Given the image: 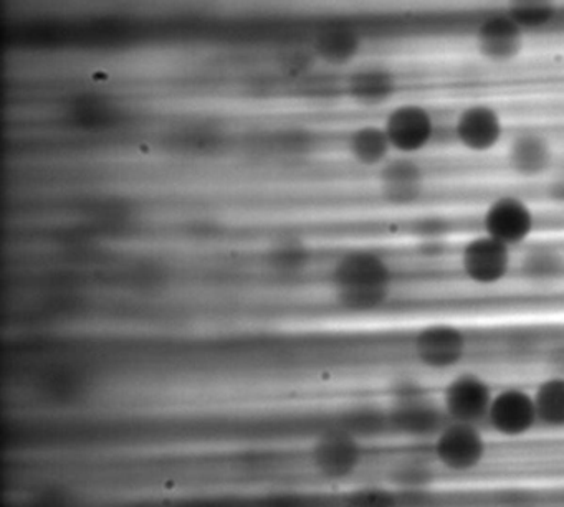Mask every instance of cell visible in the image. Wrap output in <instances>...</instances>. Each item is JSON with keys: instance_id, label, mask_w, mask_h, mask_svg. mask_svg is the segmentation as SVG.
I'll return each mask as SVG.
<instances>
[{"instance_id": "cell-1", "label": "cell", "mask_w": 564, "mask_h": 507, "mask_svg": "<svg viewBox=\"0 0 564 507\" xmlns=\"http://www.w3.org/2000/svg\"><path fill=\"white\" fill-rule=\"evenodd\" d=\"M487 454V438L480 425L448 420L432 440L434 463L448 473H471L485 463Z\"/></svg>"}, {"instance_id": "cell-2", "label": "cell", "mask_w": 564, "mask_h": 507, "mask_svg": "<svg viewBox=\"0 0 564 507\" xmlns=\"http://www.w3.org/2000/svg\"><path fill=\"white\" fill-rule=\"evenodd\" d=\"M388 411L389 431L409 440H434L448 418L441 401L419 390L401 392Z\"/></svg>"}, {"instance_id": "cell-3", "label": "cell", "mask_w": 564, "mask_h": 507, "mask_svg": "<svg viewBox=\"0 0 564 507\" xmlns=\"http://www.w3.org/2000/svg\"><path fill=\"white\" fill-rule=\"evenodd\" d=\"M494 388L481 375L460 372L442 390L441 404L451 421L485 425Z\"/></svg>"}, {"instance_id": "cell-4", "label": "cell", "mask_w": 564, "mask_h": 507, "mask_svg": "<svg viewBox=\"0 0 564 507\" xmlns=\"http://www.w3.org/2000/svg\"><path fill=\"white\" fill-rule=\"evenodd\" d=\"M485 425L501 438H521L540 427L533 394L508 387L495 392Z\"/></svg>"}, {"instance_id": "cell-5", "label": "cell", "mask_w": 564, "mask_h": 507, "mask_svg": "<svg viewBox=\"0 0 564 507\" xmlns=\"http://www.w3.org/2000/svg\"><path fill=\"white\" fill-rule=\"evenodd\" d=\"M468 351L467 334L457 326L432 324L415 332L412 354L432 371H451L462 364Z\"/></svg>"}, {"instance_id": "cell-6", "label": "cell", "mask_w": 564, "mask_h": 507, "mask_svg": "<svg viewBox=\"0 0 564 507\" xmlns=\"http://www.w3.org/2000/svg\"><path fill=\"white\" fill-rule=\"evenodd\" d=\"M534 213L527 200L517 196H501L491 200L481 217L485 235L510 246L523 245L534 230Z\"/></svg>"}, {"instance_id": "cell-7", "label": "cell", "mask_w": 564, "mask_h": 507, "mask_svg": "<svg viewBox=\"0 0 564 507\" xmlns=\"http://www.w3.org/2000/svg\"><path fill=\"white\" fill-rule=\"evenodd\" d=\"M460 268L474 285L484 288L500 285L511 269V249L481 233L462 249Z\"/></svg>"}, {"instance_id": "cell-8", "label": "cell", "mask_w": 564, "mask_h": 507, "mask_svg": "<svg viewBox=\"0 0 564 507\" xmlns=\"http://www.w3.org/2000/svg\"><path fill=\"white\" fill-rule=\"evenodd\" d=\"M382 128L392 151L401 156L414 157L434 140V118L421 104L408 103L395 107L389 111Z\"/></svg>"}, {"instance_id": "cell-9", "label": "cell", "mask_w": 564, "mask_h": 507, "mask_svg": "<svg viewBox=\"0 0 564 507\" xmlns=\"http://www.w3.org/2000/svg\"><path fill=\"white\" fill-rule=\"evenodd\" d=\"M362 441L341 428L323 434L312 448V464L323 477L346 480L361 467Z\"/></svg>"}, {"instance_id": "cell-10", "label": "cell", "mask_w": 564, "mask_h": 507, "mask_svg": "<svg viewBox=\"0 0 564 507\" xmlns=\"http://www.w3.org/2000/svg\"><path fill=\"white\" fill-rule=\"evenodd\" d=\"M332 278L336 289L391 288L394 272L384 256L358 250L346 253L336 262Z\"/></svg>"}, {"instance_id": "cell-11", "label": "cell", "mask_w": 564, "mask_h": 507, "mask_svg": "<svg viewBox=\"0 0 564 507\" xmlns=\"http://www.w3.org/2000/svg\"><path fill=\"white\" fill-rule=\"evenodd\" d=\"M503 120L488 104H470L458 113L454 124L455 140L475 154L490 153L503 136Z\"/></svg>"}, {"instance_id": "cell-12", "label": "cell", "mask_w": 564, "mask_h": 507, "mask_svg": "<svg viewBox=\"0 0 564 507\" xmlns=\"http://www.w3.org/2000/svg\"><path fill=\"white\" fill-rule=\"evenodd\" d=\"M475 45L485 60L507 64L520 57L524 47V32L507 12H501L480 22L475 32Z\"/></svg>"}, {"instance_id": "cell-13", "label": "cell", "mask_w": 564, "mask_h": 507, "mask_svg": "<svg viewBox=\"0 0 564 507\" xmlns=\"http://www.w3.org/2000/svg\"><path fill=\"white\" fill-rule=\"evenodd\" d=\"M379 169V186L386 202L404 207L421 200L425 189V174L414 157L389 159Z\"/></svg>"}, {"instance_id": "cell-14", "label": "cell", "mask_w": 564, "mask_h": 507, "mask_svg": "<svg viewBox=\"0 0 564 507\" xmlns=\"http://www.w3.org/2000/svg\"><path fill=\"white\" fill-rule=\"evenodd\" d=\"M553 159L550 141L536 131H521L511 140L507 151L511 173L523 179L544 176L550 170Z\"/></svg>"}, {"instance_id": "cell-15", "label": "cell", "mask_w": 564, "mask_h": 507, "mask_svg": "<svg viewBox=\"0 0 564 507\" xmlns=\"http://www.w3.org/2000/svg\"><path fill=\"white\" fill-rule=\"evenodd\" d=\"M312 48L323 64L343 67L351 64L361 52V35L349 25H328L316 32Z\"/></svg>"}, {"instance_id": "cell-16", "label": "cell", "mask_w": 564, "mask_h": 507, "mask_svg": "<svg viewBox=\"0 0 564 507\" xmlns=\"http://www.w3.org/2000/svg\"><path fill=\"white\" fill-rule=\"evenodd\" d=\"M518 272L528 285H556L564 279V255L553 246H533L521 256Z\"/></svg>"}, {"instance_id": "cell-17", "label": "cell", "mask_w": 564, "mask_h": 507, "mask_svg": "<svg viewBox=\"0 0 564 507\" xmlns=\"http://www.w3.org/2000/svg\"><path fill=\"white\" fill-rule=\"evenodd\" d=\"M346 90H348L349 97L359 103H384L398 90V80H395L394 74L386 68H362L348 78Z\"/></svg>"}, {"instance_id": "cell-18", "label": "cell", "mask_w": 564, "mask_h": 507, "mask_svg": "<svg viewBox=\"0 0 564 507\" xmlns=\"http://www.w3.org/2000/svg\"><path fill=\"white\" fill-rule=\"evenodd\" d=\"M348 151L359 166L381 167L388 163L392 147L384 128L362 126L349 136Z\"/></svg>"}, {"instance_id": "cell-19", "label": "cell", "mask_w": 564, "mask_h": 507, "mask_svg": "<svg viewBox=\"0 0 564 507\" xmlns=\"http://www.w3.org/2000/svg\"><path fill=\"white\" fill-rule=\"evenodd\" d=\"M540 427L564 430V375H553L533 392Z\"/></svg>"}, {"instance_id": "cell-20", "label": "cell", "mask_w": 564, "mask_h": 507, "mask_svg": "<svg viewBox=\"0 0 564 507\" xmlns=\"http://www.w3.org/2000/svg\"><path fill=\"white\" fill-rule=\"evenodd\" d=\"M435 464V463H434ZM434 464L424 458H404L389 471V483L399 491L417 493L435 481Z\"/></svg>"}, {"instance_id": "cell-21", "label": "cell", "mask_w": 564, "mask_h": 507, "mask_svg": "<svg viewBox=\"0 0 564 507\" xmlns=\"http://www.w3.org/2000/svg\"><path fill=\"white\" fill-rule=\"evenodd\" d=\"M338 428L361 441L381 437L389 431L388 411L386 408L376 407L355 408L343 417Z\"/></svg>"}, {"instance_id": "cell-22", "label": "cell", "mask_w": 564, "mask_h": 507, "mask_svg": "<svg viewBox=\"0 0 564 507\" xmlns=\"http://www.w3.org/2000/svg\"><path fill=\"white\" fill-rule=\"evenodd\" d=\"M507 14L513 19L514 24L521 31H540L556 19V8L550 2L524 0V2H511L508 5Z\"/></svg>"}, {"instance_id": "cell-23", "label": "cell", "mask_w": 564, "mask_h": 507, "mask_svg": "<svg viewBox=\"0 0 564 507\" xmlns=\"http://www.w3.org/2000/svg\"><path fill=\"white\" fill-rule=\"evenodd\" d=\"M336 302L346 311L371 312L381 309L391 296V288L336 289Z\"/></svg>"}, {"instance_id": "cell-24", "label": "cell", "mask_w": 564, "mask_h": 507, "mask_svg": "<svg viewBox=\"0 0 564 507\" xmlns=\"http://www.w3.org/2000/svg\"><path fill=\"white\" fill-rule=\"evenodd\" d=\"M306 258H308V252L299 243H286V245L276 246L270 253V263L276 269H283V272L299 269L300 266L306 265Z\"/></svg>"}, {"instance_id": "cell-25", "label": "cell", "mask_w": 564, "mask_h": 507, "mask_svg": "<svg viewBox=\"0 0 564 507\" xmlns=\"http://www.w3.org/2000/svg\"><path fill=\"white\" fill-rule=\"evenodd\" d=\"M546 196L551 202L564 207V174L554 177L546 187Z\"/></svg>"}]
</instances>
